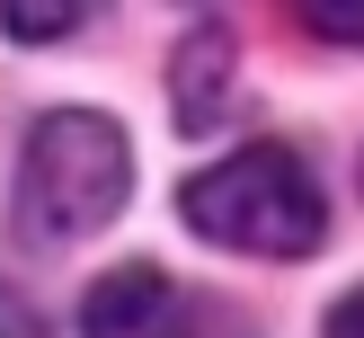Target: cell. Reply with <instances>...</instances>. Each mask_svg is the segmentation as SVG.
I'll return each mask as SVG.
<instances>
[{
	"label": "cell",
	"mask_w": 364,
	"mask_h": 338,
	"mask_svg": "<svg viewBox=\"0 0 364 338\" xmlns=\"http://www.w3.org/2000/svg\"><path fill=\"white\" fill-rule=\"evenodd\" d=\"M329 338H364V285H355V294L329 312Z\"/></svg>",
	"instance_id": "52a82bcc"
},
{
	"label": "cell",
	"mask_w": 364,
	"mask_h": 338,
	"mask_svg": "<svg viewBox=\"0 0 364 338\" xmlns=\"http://www.w3.org/2000/svg\"><path fill=\"white\" fill-rule=\"evenodd\" d=\"M302 27H311V36H338V45H364V9H347V0H311Z\"/></svg>",
	"instance_id": "8992f818"
},
{
	"label": "cell",
	"mask_w": 364,
	"mask_h": 338,
	"mask_svg": "<svg viewBox=\"0 0 364 338\" xmlns=\"http://www.w3.org/2000/svg\"><path fill=\"white\" fill-rule=\"evenodd\" d=\"M178 320H187V302L160 267H116L80 302V338H187Z\"/></svg>",
	"instance_id": "3957f363"
},
{
	"label": "cell",
	"mask_w": 364,
	"mask_h": 338,
	"mask_svg": "<svg viewBox=\"0 0 364 338\" xmlns=\"http://www.w3.org/2000/svg\"><path fill=\"white\" fill-rule=\"evenodd\" d=\"M178 213H187L196 241L249 249V258H311V241L329 231L320 178L294 142H240L231 160L196 169L178 187Z\"/></svg>",
	"instance_id": "6da1fadb"
},
{
	"label": "cell",
	"mask_w": 364,
	"mask_h": 338,
	"mask_svg": "<svg viewBox=\"0 0 364 338\" xmlns=\"http://www.w3.org/2000/svg\"><path fill=\"white\" fill-rule=\"evenodd\" d=\"M231 89H240V45H231L223 18H196L187 45L169 53V107L187 134H205V125L231 116Z\"/></svg>",
	"instance_id": "277c9868"
},
{
	"label": "cell",
	"mask_w": 364,
	"mask_h": 338,
	"mask_svg": "<svg viewBox=\"0 0 364 338\" xmlns=\"http://www.w3.org/2000/svg\"><path fill=\"white\" fill-rule=\"evenodd\" d=\"M0 27L9 36H80L89 9L80 0H0Z\"/></svg>",
	"instance_id": "5b68a950"
},
{
	"label": "cell",
	"mask_w": 364,
	"mask_h": 338,
	"mask_svg": "<svg viewBox=\"0 0 364 338\" xmlns=\"http://www.w3.org/2000/svg\"><path fill=\"white\" fill-rule=\"evenodd\" d=\"M0 338H45L36 329V302H0Z\"/></svg>",
	"instance_id": "ba28073f"
},
{
	"label": "cell",
	"mask_w": 364,
	"mask_h": 338,
	"mask_svg": "<svg viewBox=\"0 0 364 338\" xmlns=\"http://www.w3.org/2000/svg\"><path fill=\"white\" fill-rule=\"evenodd\" d=\"M124 187H134V142L116 134V116L53 107L18 152V231L45 249L89 241L124 213Z\"/></svg>",
	"instance_id": "7a4b0ae2"
}]
</instances>
